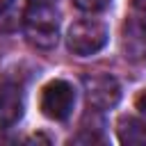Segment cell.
I'll return each instance as SVG.
<instances>
[{"label":"cell","mask_w":146,"mask_h":146,"mask_svg":"<svg viewBox=\"0 0 146 146\" xmlns=\"http://www.w3.org/2000/svg\"><path fill=\"white\" fill-rule=\"evenodd\" d=\"M82 91H84V98H87L89 107L100 110V112H107V110L116 107L119 100H121V94H123L121 82L107 71L87 73L82 78Z\"/></svg>","instance_id":"cell-3"},{"label":"cell","mask_w":146,"mask_h":146,"mask_svg":"<svg viewBox=\"0 0 146 146\" xmlns=\"http://www.w3.org/2000/svg\"><path fill=\"white\" fill-rule=\"evenodd\" d=\"M11 5H14V0H0V16H2V14L11 7Z\"/></svg>","instance_id":"cell-11"},{"label":"cell","mask_w":146,"mask_h":146,"mask_svg":"<svg viewBox=\"0 0 146 146\" xmlns=\"http://www.w3.org/2000/svg\"><path fill=\"white\" fill-rule=\"evenodd\" d=\"M48 2H59V0H48Z\"/></svg>","instance_id":"cell-12"},{"label":"cell","mask_w":146,"mask_h":146,"mask_svg":"<svg viewBox=\"0 0 146 146\" xmlns=\"http://www.w3.org/2000/svg\"><path fill=\"white\" fill-rule=\"evenodd\" d=\"M121 48L132 62L146 59V14H135L130 21H125Z\"/></svg>","instance_id":"cell-6"},{"label":"cell","mask_w":146,"mask_h":146,"mask_svg":"<svg viewBox=\"0 0 146 146\" xmlns=\"http://www.w3.org/2000/svg\"><path fill=\"white\" fill-rule=\"evenodd\" d=\"M107 41H110V27L94 14L73 21L66 30V48L78 57H91L100 52L107 46Z\"/></svg>","instance_id":"cell-2"},{"label":"cell","mask_w":146,"mask_h":146,"mask_svg":"<svg viewBox=\"0 0 146 146\" xmlns=\"http://www.w3.org/2000/svg\"><path fill=\"white\" fill-rule=\"evenodd\" d=\"M132 7L137 14H146V0H132Z\"/></svg>","instance_id":"cell-10"},{"label":"cell","mask_w":146,"mask_h":146,"mask_svg":"<svg viewBox=\"0 0 146 146\" xmlns=\"http://www.w3.org/2000/svg\"><path fill=\"white\" fill-rule=\"evenodd\" d=\"M75 100H78L75 87H73L68 80L55 78V80H50V82L41 89V100H39V105H41V112H43L50 121H66V119L73 114Z\"/></svg>","instance_id":"cell-4"},{"label":"cell","mask_w":146,"mask_h":146,"mask_svg":"<svg viewBox=\"0 0 146 146\" xmlns=\"http://www.w3.org/2000/svg\"><path fill=\"white\" fill-rule=\"evenodd\" d=\"M62 11L59 2L48 0H27L23 11V34L30 46L36 50H50L59 41Z\"/></svg>","instance_id":"cell-1"},{"label":"cell","mask_w":146,"mask_h":146,"mask_svg":"<svg viewBox=\"0 0 146 146\" xmlns=\"http://www.w3.org/2000/svg\"><path fill=\"white\" fill-rule=\"evenodd\" d=\"M116 139L125 146H146V119L144 116H121L116 121Z\"/></svg>","instance_id":"cell-7"},{"label":"cell","mask_w":146,"mask_h":146,"mask_svg":"<svg viewBox=\"0 0 146 146\" xmlns=\"http://www.w3.org/2000/svg\"><path fill=\"white\" fill-rule=\"evenodd\" d=\"M110 2H112V0H73V5H75L80 11H84V14H98V11L107 9Z\"/></svg>","instance_id":"cell-8"},{"label":"cell","mask_w":146,"mask_h":146,"mask_svg":"<svg viewBox=\"0 0 146 146\" xmlns=\"http://www.w3.org/2000/svg\"><path fill=\"white\" fill-rule=\"evenodd\" d=\"M135 107H137V110H139V114L146 119V89H144V91L137 96V100H135Z\"/></svg>","instance_id":"cell-9"},{"label":"cell","mask_w":146,"mask_h":146,"mask_svg":"<svg viewBox=\"0 0 146 146\" xmlns=\"http://www.w3.org/2000/svg\"><path fill=\"white\" fill-rule=\"evenodd\" d=\"M25 112V84L18 75H5L0 80V128H14Z\"/></svg>","instance_id":"cell-5"}]
</instances>
